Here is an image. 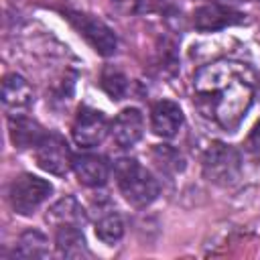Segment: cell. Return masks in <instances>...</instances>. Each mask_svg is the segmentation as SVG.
I'll list each match as a JSON object with an SVG mask.
<instances>
[{
  "label": "cell",
  "instance_id": "7a4b0ae2",
  "mask_svg": "<svg viewBox=\"0 0 260 260\" xmlns=\"http://www.w3.org/2000/svg\"><path fill=\"white\" fill-rule=\"evenodd\" d=\"M114 175L118 181V189L124 199L134 207H146L158 197L156 179L136 160V158H120L114 165Z\"/></svg>",
  "mask_w": 260,
  "mask_h": 260
},
{
  "label": "cell",
  "instance_id": "ffe728a7",
  "mask_svg": "<svg viewBox=\"0 0 260 260\" xmlns=\"http://www.w3.org/2000/svg\"><path fill=\"white\" fill-rule=\"evenodd\" d=\"M112 4H114V6H116L120 12L130 14V12H134V10L138 8L140 0H112Z\"/></svg>",
  "mask_w": 260,
  "mask_h": 260
},
{
  "label": "cell",
  "instance_id": "5bb4252c",
  "mask_svg": "<svg viewBox=\"0 0 260 260\" xmlns=\"http://www.w3.org/2000/svg\"><path fill=\"white\" fill-rule=\"evenodd\" d=\"M55 246H57V252L65 258L89 256V250L85 246V238L79 225H59L55 232Z\"/></svg>",
  "mask_w": 260,
  "mask_h": 260
},
{
  "label": "cell",
  "instance_id": "3957f363",
  "mask_svg": "<svg viewBox=\"0 0 260 260\" xmlns=\"http://www.w3.org/2000/svg\"><path fill=\"white\" fill-rule=\"evenodd\" d=\"M242 160L236 148L223 142H213L203 154V177L213 185H234L240 179Z\"/></svg>",
  "mask_w": 260,
  "mask_h": 260
},
{
  "label": "cell",
  "instance_id": "ac0fdd59",
  "mask_svg": "<svg viewBox=\"0 0 260 260\" xmlns=\"http://www.w3.org/2000/svg\"><path fill=\"white\" fill-rule=\"evenodd\" d=\"M100 83L104 87V91L112 98V100H122L128 91V79L126 75L114 67V65H108L104 71H102V77H100Z\"/></svg>",
  "mask_w": 260,
  "mask_h": 260
},
{
  "label": "cell",
  "instance_id": "52a82bcc",
  "mask_svg": "<svg viewBox=\"0 0 260 260\" xmlns=\"http://www.w3.org/2000/svg\"><path fill=\"white\" fill-rule=\"evenodd\" d=\"M108 132H110V126L102 112L93 108H79L75 122L71 126L75 144H79L81 148H93L108 136Z\"/></svg>",
  "mask_w": 260,
  "mask_h": 260
},
{
  "label": "cell",
  "instance_id": "8992f818",
  "mask_svg": "<svg viewBox=\"0 0 260 260\" xmlns=\"http://www.w3.org/2000/svg\"><path fill=\"white\" fill-rule=\"evenodd\" d=\"M37 165L57 177H63L73 169V156L67 142L59 134H45V138L35 146Z\"/></svg>",
  "mask_w": 260,
  "mask_h": 260
},
{
  "label": "cell",
  "instance_id": "7c38bea8",
  "mask_svg": "<svg viewBox=\"0 0 260 260\" xmlns=\"http://www.w3.org/2000/svg\"><path fill=\"white\" fill-rule=\"evenodd\" d=\"M32 98H35V91L22 75L8 73L2 79V104L8 110H14V112L26 110L32 104Z\"/></svg>",
  "mask_w": 260,
  "mask_h": 260
},
{
  "label": "cell",
  "instance_id": "30bf717a",
  "mask_svg": "<svg viewBox=\"0 0 260 260\" xmlns=\"http://www.w3.org/2000/svg\"><path fill=\"white\" fill-rule=\"evenodd\" d=\"M152 132L160 138H173L183 126V110L171 100H160L150 110Z\"/></svg>",
  "mask_w": 260,
  "mask_h": 260
},
{
  "label": "cell",
  "instance_id": "e0dca14e",
  "mask_svg": "<svg viewBox=\"0 0 260 260\" xmlns=\"http://www.w3.org/2000/svg\"><path fill=\"white\" fill-rule=\"evenodd\" d=\"M95 236H98L104 244H108V246H114L116 242H120L122 236H124L122 217H120L116 211L104 213V215L95 221Z\"/></svg>",
  "mask_w": 260,
  "mask_h": 260
},
{
  "label": "cell",
  "instance_id": "5b68a950",
  "mask_svg": "<svg viewBox=\"0 0 260 260\" xmlns=\"http://www.w3.org/2000/svg\"><path fill=\"white\" fill-rule=\"evenodd\" d=\"M67 18L71 20V24L79 30V35L104 57H110L116 53L118 47V39L114 35V30L102 22L100 18L85 14V12H67Z\"/></svg>",
  "mask_w": 260,
  "mask_h": 260
},
{
  "label": "cell",
  "instance_id": "2e32d148",
  "mask_svg": "<svg viewBox=\"0 0 260 260\" xmlns=\"http://www.w3.org/2000/svg\"><path fill=\"white\" fill-rule=\"evenodd\" d=\"M47 252H49L47 238L37 230H28L20 236L16 250H14V256H18V258H43V256H47Z\"/></svg>",
  "mask_w": 260,
  "mask_h": 260
},
{
  "label": "cell",
  "instance_id": "8fae6325",
  "mask_svg": "<svg viewBox=\"0 0 260 260\" xmlns=\"http://www.w3.org/2000/svg\"><path fill=\"white\" fill-rule=\"evenodd\" d=\"M73 171L79 183L87 187H102L110 177V167L100 154H77L73 156Z\"/></svg>",
  "mask_w": 260,
  "mask_h": 260
},
{
  "label": "cell",
  "instance_id": "ba28073f",
  "mask_svg": "<svg viewBox=\"0 0 260 260\" xmlns=\"http://www.w3.org/2000/svg\"><path fill=\"white\" fill-rule=\"evenodd\" d=\"M244 22V14L230 8V6H221V4H205V6H199L193 14V24L197 30L201 32H215V30H221L225 26H232V24H240Z\"/></svg>",
  "mask_w": 260,
  "mask_h": 260
},
{
  "label": "cell",
  "instance_id": "7402d4cb",
  "mask_svg": "<svg viewBox=\"0 0 260 260\" xmlns=\"http://www.w3.org/2000/svg\"><path fill=\"white\" fill-rule=\"evenodd\" d=\"M256 98L260 100V85H258V89H256Z\"/></svg>",
  "mask_w": 260,
  "mask_h": 260
},
{
  "label": "cell",
  "instance_id": "44dd1931",
  "mask_svg": "<svg viewBox=\"0 0 260 260\" xmlns=\"http://www.w3.org/2000/svg\"><path fill=\"white\" fill-rule=\"evenodd\" d=\"M211 2L221 4V6H230V8H234L236 4H242V2H246V0H211Z\"/></svg>",
  "mask_w": 260,
  "mask_h": 260
},
{
  "label": "cell",
  "instance_id": "9a60e30c",
  "mask_svg": "<svg viewBox=\"0 0 260 260\" xmlns=\"http://www.w3.org/2000/svg\"><path fill=\"white\" fill-rule=\"evenodd\" d=\"M47 221L53 223L55 228H59V225H79L81 228L85 223V213L73 197H63L55 205H51V209L47 211Z\"/></svg>",
  "mask_w": 260,
  "mask_h": 260
},
{
  "label": "cell",
  "instance_id": "6da1fadb",
  "mask_svg": "<svg viewBox=\"0 0 260 260\" xmlns=\"http://www.w3.org/2000/svg\"><path fill=\"white\" fill-rule=\"evenodd\" d=\"M256 98V75L240 61L219 59L193 77V104L213 124L236 130Z\"/></svg>",
  "mask_w": 260,
  "mask_h": 260
},
{
  "label": "cell",
  "instance_id": "9c48e42d",
  "mask_svg": "<svg viewBox=\"0 0 260 260\" xmlns=\"http://www.w3.org/2000/svg\"><path fill=\"white\" fill-rule=\"evenodd\" d=\"M110 134L120 148L134 146L144 134V118H142L140 110H136V108L122 110L114 118V122L110 126Z\"/></svg>",
  "mask_w": 260,
  "mask_h": 260
},
{
  "label": "cell",
  "instance_id": "4fadbf2b",
  "mask_svg": "<svg viewBox=\"0 0 260 260\" xmlns=\"http://www.w3.org/2000/svg\"><path fill=\"white\" fill-rule=\"evenodd\" d=\"M8 132H10L12 144L18 146V148L37 146L45 138V132H43L41 124L37 120H32V118L22 116V114L10 116V120H8Z\"/></svg>",
  "mask_w": 260,
  "mask_h": 260
},
{
  "label": "cell",
  "instance_id": "d6986e66",
  "mask_svg": "<svg viewBox=\"0 0 260 260\" xmlns=\"http://www.w3.org/2000/svg\"><path fill=\"white\" fill-rule=\"evenodd\" d=\"M244 150L248 152L250 158L260 162V122H256V126L250 130V134L244 142Z\"/></svg>",
  "mask_w": 260,
  "mask_h": 260
},
{
  "label": "cell",
  "instance_id": "277c9868",
  "mask_svg": "<svg viewBox=\"0 0 260 260\" xmlns=\"http://www.w3.org/2000/svg\"><path fill=\"white\" fill-rule=\"evenodd\" d=\"M53 193V185L37 175L24 173L18 175L10 187H8V199L10 205L16 213L20 215H30L39 209V205L49 199V195Z\"/></svg>",
  "mask_w": 260,
  "mask_h": 260
}]
</instances>
